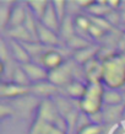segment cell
Masks as SVG:
<instances>
[{
  "label": "cell",
  "mask_w": 125,
  "mask_h": 134,
  "mask_svg": "<svg viewBox=\"0 0 125 134\" xmlns=\"http://www.w3.org/2000/svg\"><path fill=\"white\" fill-rule=\"evenodd\" d=\"M107 3H108V6L113 11H117L118 9H120L121 4H123V1H120V0H107Z\"/></svg>",
  "instance_id": "obj_29"
},
{
  "label": "cell",
  "mask_w": 125,
  "mask_h": 134,
  "mask_svg": "<svg viewBox=\"0 0 125 134\" xmlns=\"http://www.w3.org/2000/svg\"><path fill=\"white\" fill-rule=\"evenodd\" d=\"M22 68L25 69L26 74L28 75L29 80L32 84H37L40 81H45L49 77V71L45 69L43 65H40L39 63H33L29 62L27 64H23Z\"/></svg>",
  "instance_id": "obj_7"
},
{
  "label": "cell",
  "mask_w": 125,
  "mask_h": 134,
  "mask_svg": "<svg viewBox=\"0 0 125 134\" xmlns=\"http://www.w3.org/2000/svg\"><path fill=\"white\" fill-rule=\"evenodd\" d=\"M27 12H28L27 5H21V4L15 5V6L11 9L9 27H10V29H14V27L23 26L25 21H26V17H27Z\"/></svg>",
  "instance_id": "obj_12"
},
{
  "label": "cell",
  "mask_w": 125,
  "mask_h": 134,
  "mask_svg": "<svg viewBox=\"0 0 125 134\" xmlns=\"http://www.w3.org/2000/svg\"><path fill=\"white\" fill-rule=\"evenodd\" d=\"M102 132V128L101 126H98V124H91V126H88L87 128H85V129L82 130L80 134H99Z\"/></svg>",
  "instance_id": "obj_27"
},
{
  "label": "cell",
  "mask_w": 125,
  "mask_h": 134,
  "mask_svg": "<svg viewBox=\"0 0 125 134\" xmlns=\"http://www.w3.org/2000/svg\"><path fill=\"white\" fill-rule=\"evenodd\" d=\"M75 79V64L74 62H66L60 68L49 71L48 80L55 86L60 87L61 90L65 89Z\"/></svg>",
  "instance_id": "obj_3"
},
{
  "label": "cell",
  "mask_w": 125,
  "mask_h": 134,
  "mask_svg": "<svg viewBox=\"0 0 125 134\" xmlns=\"http://www.w3.org/2000/svg\"><path fill=\"white\" fill-rule=\"evenodd\" d=\"M124 110H125V105L108 106L105 112H103L104 122H114V121H118V119L123 116Z\"/></svg>",
  "instance_id": "obj_23"
},
{
  "label": "cell",
  "mask_w": 125,
  "mask_h": 134,
  "mask_svg": "<svg viewBox=\"0 0 125 134\" xmlns=\"http://www.w3.org/2000/svg\"><path fill=\"white\" fill-rule=\"evenodd\" d=\"M53 5H54V9L57 11V15L59 17L60 22L64 21V19L68 15H66V9H68V1H64V0H55L53 1Z\"/></svg>",
  "instance_id": "obj_25"
},
{
  "label": "cell",
  "mask_w": 125,
  "mask_h": 134,
  "mask_svg": "<svg viewBox=\"0 0 125 134\" xmlns=\"http://www.w3.org/2000/svg\"><path fill=\"white\" fill-rule=\"evenodd\" d=\"M60 116L57 105L53 102L52 98H44L38 108V118L43 119L44 122L54 124V122Z\"/></svg>",
  "instance_id": "obj_5"
},
{
  "label": "cell",
  "mask_w": 125,
  "mask_h": 134,
  "mask_svg": "<svg viewBox=\"0 0 125 134\" xmlns=\"http://www.w3.org/2000/svg\"><path fill=\"white\" fill-rule=\"evenodd\" d=\"M105 92V86L103 82H87V90L85 96L81 98L80 108L84 113L92 116L102 112L103 97Z\"/></svg>",
  "instance_id": "obj_2"
},
{
  "label": "cell",
  "mask_w": 125,
  "mask_h": 134,
  "mask_svg": "<svg viewBox=\"0 0 125 134\" xmlns=\"http://www.w3.org/2000/svg\"><path fill=\"white\" fill-rule=\"evenodd\" d=\"M74 36H76V30H75V25H74V19L68 15L60 25L59 37L68 42L69 40H71Z\"/></svg>",
  "instance_id": "obj_16"
},
{
  "label": "cell",
  "mask_w": 125,
  "mask_h": 134,
  "mask_svg": "<svg viewBox=\"0 0 125 134\" xmlns=\"http://www.w3.org/2000/svg\"><path fill=\"white\" fill-rule=\"evenodd\" d=\"M26 5L29 9V11L36 16L37 20L40 21L42 17L44 16L45 10L49 5V1H47V0H31V1H27Z\"/></svg>",
  "instance_id": "obj_17"
},
{
  "label": "cell",
  "mask_w": 125,
  "mask_h": 134,
  "mask_svg": "<svg viewBox=\"0 0 125 134\" xmlns=\"http://www.w3.org/2000/svg\"><path fill=\"white\" fill-rule=\"evenodd\" d=\"M103 103L108 106H119L124 105V95H121L118 90L105 89L104 97H103Z\"/></svg>",
  "instance_id": "obj_19"
},
{
  "label": "cell",
  "mask_w": 125,
  "mask_h": 134,
  "mask_svg": "<svg viewBox=\"0 0 125 134\" xmlns=\"http://www.w3.org/2000/svg\"><path fill=\"white\" fill-rule=\"evenodd\" d=\"M113 11L108 6L107 1H94V4L88 9V12L92 17H107Z\"/></svg>",
  "instance_id": "obj_22"
},
{
  "label": "cell",
  "mask_w": 125,
  "mask_h": 134,
  "mask_svg": "<svg viewBox=\"0 0 125 134\" xmlns=\"http://www.w3.org/2000/svg\"><path fill=\"white\" fill-rule=\"evenodd\" d=\"M105 31L104 30L99 29L98 26H96V25H93L91 26V29H90V32H88V36L90 37H93V38H101V37L104 36Z\"/></svg>",
  "instance_id": "obj_26"
},
{
  "label": "cell",
  "mask_w": 125,
  "mask_h": 134,
  "mask_svg": "<svg viewBox=\"0 0 125 134\" xmlns=\"http://www.w3.org/2000/svg\"><path fill=\"white\" fill-rule=\"evenodd\" d=\"M98 52H99V49L97 48V47L90 46V47H87V48L81 49V51H79V52L75 53L74 59H75L77 63L85 65L87 62H90L91 59H93V58H96V54H98Z\"/></svg>",
  "instance_id": "obj_18"
},
{
  "label": "cell",
  "mask_w": 125,
  "mask_h": 134,
  "mask_svg": "<svg viewBox=\"0 0 125 134\" xmlns=\"http://www.w3.org/2000/svg\"><path fill=\"white\" fill-rule=\"evenodd\" d=\"M10 49H11V54L12 57L15 58L19 63H21V65L27 64L31 62V55H29L28 51L26 49L21 42L11 40L10 41Z\"/></svg>",
  "instance_id": "obj_13"
},
{
  "label": "cell",
  "mask_w": 125,
  "mask_h": 134,
  "mask_svg": "<svg viewBox=\"0 0 125 134\" xmlns=\"http://www.w3.org/2000/svg\"><path fill=\"white\" fill-rule=\"evenodd\" d=\"M74 25H75V30H76V33L79 36L84 37V38L90 37L88 32L91 26H92L91 17H87L85 15H77L76 17H74Z\"/></svg>",
  "instance_id": "obj_15"
},
{
  "label": "cell",
  "mask_w": 125,
  "mask_h": 134,
  "mask_svg": "<svg viewBox=\"0 0 125 134\" xmlns=\"http://www.w3.org/2000/svg\"><path fill=\"white\" fill-rule=\"evenodd\" d=\"M27 93H31V87L20 86L14 82H3L0 86V96L3 98L21 97Z\"/></svg>",
  "instance_id": "obj_9"
},
{
  "label": "cell",
  "mask_w": 125,
  "mask_h": 134,
  "mask_svg": "<svg viewBox=\"0 0 125 134\" xmlns=\"http://www.w3.org/2000/svg\"><path fill=\"white\" fill-rule=\"evenodd\" d=\"M84 74L87 82H102L103 79V62L93 58L84 65Z\"/></svg>",
  "instance_id": "obj_4"
},
{
  "label": "cell",
  "mask_w": 125,
  "mask_h": 134,
  "mask_svg": "<svg viewBox=\"0 0 125 134\" xmlns=\"http://www.w3.org/2000/svg\"><path fill=\"white\" fill-rule=\"evenodd\" d=\"M59 33L54 32L53 30L45 27L43 24L38 22V29H37V36H38V42L45 47H54L58 46L60 42V37L58 36Z\"/></svg>",
  "instance_id": "obj_8"
},
{
  "label": "cell",
  "mask_w": 125,
  "mask_h": 134,
  "mask_svg": "<svg viewBox=\"0 0 125 134\" xmlns=\"http://www.w3.org/2000/svg\"><path fill=\"white\" fill-rule=\"evenodd\" d=\"M68 46L70 47V48L75 49L76 52H79V51H81V49H85V48H87V47H90L91 44L88 43V41H87L86 38L76 35V36H74L71 40H69L68 41Z\"/></svg>",
  "instance_id": "obj_24"
},
{
  "label": "cell",
  "mask_w": 125,
  "mask_h": 134,
  "mask_svg": "<svg viewBox=\"0 0 125 134\" xmlns=\"http://www.w3.org/2000/svg\"><path fill=\"white\" fill-rule=\"evenodd\" d=\"M11 82L14 84H17L20 86H26V87H31L32 86V82L29 80L28 75L26 74L25 69L21 66H16L14 71H12V76H11Z\"/></svg>",
  "instance_id": "obj_21"
},
{
  "label": "cell",
  "mask_w": 125,
  "mask_h": 134,
  "mask_svg": "<svg viewBox=\"0 0 125 134\" xmlns=\"http://www.w3.org/2000/svg\"><path fill=\"white\" fill-rule=\"evenodd\" d=\"M60 91H63V90L55 86L54 84H52L49 80L32 84V86H31V92L37 95V96H42L44 98H50L54 95H59Z\"/></svg>",
  "instance_id": "obj_10"
},
{
  "label": "cell",
  "mask_w": 125,
  "mask_h": 134,
  "mask_svg": "<svg viewBox=\"0 0 125 134\" xmlns=\"http://www.w3.org/2000/svg\"><path fill=\"white\" fill-rule=\"evenodd\" d=\"M105 87L118 90L125 86V54H117L103 62V79Z\"/></svg>",
  "instance_id": "obj_1"
},
{
  "label": "cell",
  "mask_w": 125,
  "mask_h": 134,
  "mask_svg": "<svg viewBox=\"0 0 125 134\" xmlns=\"http://www.w3.org/2000/svg\"><path fill=\"white\" fill-rule=\"evenodd\" d=\"M86 90H87V84H85L84 81H81L79 79H74L65 89H63V91L66 92L69 97L80 101L81 98L85 96Z\"/></svg>",
  "instance_id": "obj_14"
},
{
  "label": "cell",
  "mask_w": 125,
  "mask_h": 134,
  "mask_svg": "<svg viewBox=\"0 0 125 134\" xmlns=\"http://www.w3.org/2000/svg\"><path fill=\"white\" fill-rule=\"evenodd\" d=\"M9 35L11 36L12 40L19 41L21 43H28V42H34L32 36L29 32L26 30L25 26H19V27H14V29L9 30Z\"/></svg>",
  "instance_id": "obj_20"
},
{
  "label": "cell",
  "mask_w": 125,
  "mask_h": 134,
  "mask_svg": "<svg viewBox=\"0 0 125 134\" xmlns=\"http://www.w3.org/2000/svg\"><path fill=\"white\" fill-rule=\"evenodd\" d=\"M39 64L43 65L48 71H53L64 64V58L59 51L49 48L45 49V52L43 53L42 58L39 59Z\"/></svg>",
  "instance_id": "obj_6"
},
{
  "label": "cell",
  "mask_w": 125,
  "mask_h": 134,
  "mask_svg": "<svg viewBox=\"0 0 125 134\" xmlns=\"http://www.w3.org/2000/svg\"><path fill=\"white\" fill-rule=\"evenodd\" d=\"M43 134H66V133L63 132V130H60L59 128H57L54 124H49V126L47 127V129L44 130V133Z\"/></svg>",
  "instance_id": "obj_28"
},
{
  "label": "cell",
  "mask_w": 125,
  "mask_h": 134,
  "mask_svg": "<svg viewBox=\"0 0 125 134\" xmlns=\"http://www.w3.org/2000/svg\"><path fill=\"white\" fill-rule=\"evenodd\" d=\"M1 60H3V63H5V60H6V58H8V51H6V47H5V43L4 41H1Z\"/></svg>",
  "instance_id": "obj_30"
},
{
  "label": "cell",
  "mask_w": 125,
  "mask_h": 134,
  "mask_svg": "<svg viewBox=\"0 0 125 134\" xmlns=\"http://www.w3.org/2000/svg\"><path fill=\"white\" fill-rule=\"evenodd\" d=\"M40 24H43L45 27L53 30L54 32H58L59 33V30H60V20L57 15V11L54 9V5H53V1H49V5L47 10H45V14L44 16L42 17V20L39 21Z\"/></svg>",
  "instance_id": "obj_11"
}]
</instances>
